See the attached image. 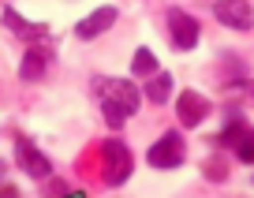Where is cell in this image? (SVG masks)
Returning <instances> with one entry per match:
<instances>
[{
    "mask_svg": "<svg viewBox=\"0 0 254 198\" xmlns=\"http://www.w3.org/2000/svg\"><path fill=\"white\" fill-rule=\"evenodd\" d=\"M97 97H101V112H105V124L109 127H124L127 120L138 112V101H142V94H138V86L131 79H97L94 82Z\"/></svg>",
    "mask_w": 254,
    "mask_h": 198,
    "instance_id": "obj_1",
    "label": "cell"
},
{
    "mask_svg": "<svg viewBox=\"0 0 254 198\" xmlns=\"http://www.w3.org/2000/svg\"><path fill=\"white\" fill-rule=\"evenodd\" d=\"M101 157H105V183L109 187H120V183L131 176V168H135V157H131V150H127L120 138H109V142L101 146Z\"/></svg>",
    "mask_w": 254,
    "mask_h": 198,
    "instance_id": "obj_2",
    "label": "cell"
},
{
    "mask_svg": "<svg viewBox=\"0 0 254 198\" xmlns=\"http://www.w3.org/2000/svg\"><path fill=\"white\" fill-rule=\"evenodd\" d=\"M165 23H168V34H172V45L180 49V53H187V49L198 45L202 26H198V19H194V15H187L183 8H168L165 11Z\"/></svg>",
    "mask_w": 254,
    "mask_h": 198,
    "instance_id": "obj_3",
    "label": "cell"
},
{
    "mask_svg": "<svg viewBox=\"0 0 254 198\" xmlns=\"http://www.w3.org/2000/svg\"><path fill=\"white\" fill-rule=\"evenodd\" d=\"M183 153H187V146H183L180 131H165V135H161V142L150 146L146 161H150L153 168H176V165L183 161Z\"/></svg>",
    "mask_w": 254,
    "mask_h": 198,
    "instance_id": "obj_4",
    "label": "cell"
},
{
    "mask_svg": "<svg viewBox=\"0 0 254 198\" xmlns=\"http://www.w3.org/2000/svg\"><path fill=\"white\" fill-rule=\"evenodd\" d=\"M15 161H19V168H23L30 180H45V176L53 172V168H49V157L30 142V138H19L15 142Z\"/></svg>",
    "mask_w": 254,
    "mask_h": 198,
    "instance_id": "obj_5",
    "label": "cell"
},
{
    "mask_svg": "<svg viewBox=\"0 0 254 198\" xmlns=\"http://www.w3.org/2000/svg\"><path fill=\"white\" fill-rule=\"evenodd\" d=\"M213 15L221 19L224 26H232V30H251L254 26V11H251L247 0H217Z\"/></svg>",
    "mask_w": 254,
    "mask_h": 198,
    "instance_id": "obj_6",
    "label": "cell"
},
{
    "mask_svg": "<svg viewBox=\"0 0 254 198\" xmlns=\"http://www.w3.org/2000/svg\"><path fill=\"white\" fill-rule=\"evenodd\" d=\"M176 116H180L183 127H198L202 120L209 116V101L202 94H194V90H183V94L176 97Z\"/></svg>",
    "mask_w": 254,
    "mask_h": 198,
    "instance_id": "obj_7",
    "label": "cell"
},
{
    "mask_svg": "<svg viewBox=\"0 0 254 198\" xmlns=\"http://www.w3.org/2000/svg\"><path fill=\"white\" fill-rule=\"evenodd\" d=\"M112 23H116V8H97V11H90V15L75 26V34H79L82 41H90V38H97V34H105Z\"/></svg>",
    "mask_w": 254,
    "mask_h": 198,
    "instance_id": "obj_8",
    "label": "cell"
},
{
    "mask_svg": "<svg viewBox=\"0 0 254 198\" xmlns=\"http://www.w3.org/2000/svg\"><path fill=\"white\" fill-rule=\"evenodd\" d=\"M45 67H49L45 49H41V45H30V49L23 53V64H19V79H23V82H38L41 75H45Z\"/></svg>",
    "mask_w": 254,
    "mask_h": 198,
    "instance_id": "obj_9",
    "label": "cell"
},
{
    "mask_svg": "<svg viewBox=\"0 0 254 198\" xmlns=\"http://www.w3.org/2000/svg\"><path fill=\"white\" fill-rule=\"evenodd\" d=\"M0 19H4V26L8 30H15L19 38H26V41H38V38H45V26H38V23H26L19 11H11V8H4L0 11Z\"/></svg>",
    "mask_w": 254,
    "mask_h": 198,
    "instance_id": "obj_10",
    "label": "cell"
},
{
    "mask_svg": "<svg viewBox=\"0 0 254 198\" xmlns=\"http://www.w3.org/2000/svg\"><path fill=\"white\" fill-rule=\"evenodd\" d=\"M146 97H150L153 105H165L168 97H172V79H168L165 71L150 75V86H146Z\"/></svg>",
    "mask_w": 254,
    "mask_h": 198,
    "instance_id": "obj_11",
    "label": "cell"
},
{
    "mask_svg": "<svg viewBox=\"0 0 254 198\" xmlns=\"http://www.w3.org/2000/svg\"><path fill=\"white\" fill-rule=\"evenodd\" d=\"M131 75H135V79H150V75H157V56H153L150 49H138L135 60H131Z\"/></svg>",
    "mask_w": 254,
    "mask_h": 198,
    "instance_id": "obj_12",
    "label": "cell"
},
{
    "mask_svg": "<svg viewBox=\"0 0 254 198\" xmlns=\"http://www.w3.org/2000/svg\"><path fill=\"white\" fill-rule=\"evenodd\" d=\"M243 135H247V124H243V120H232L221 135H217V142H221V146H239V138H243Z\"/></svg>",
    "mask_w": 254,
    "mask_h": 198,
    "instance_id": "obj_13",
    "label": "cell"
},
{
    "mask_svg": "<svg viewBox=\"0 0 254 198\" xmlns=\"http://www.w3.org/2000/svg\"><path fill=\"white\" fill-rule=\"evenodd\" d=\"M202 168H206V180H213V183H217V180H221V183L228 180V165H224V161H217V157H209Z\"/></svg>",
    "mask_w": 254,
    "mask_h": 198,
    "instance_id": "obj_14",
    "label": "cell"
},
{
    "mask_svg": "<svg viewBox=\"0 0 254 198\" xmlns=\"http://www.w3.org/2000/svg\"><path fill=\"white\" fill-rule=\"evenodd\" d=\"M236 153H239V161H247V165H254V131H247V135L239 138Z\"/></svg>",
    "mask_w": 254,
    "mask_h": 198,
    "instance_id": "obj_15",
    "label": "cell"
},
{
    "mask_svg": "<svg viewBox=\"0 0 254 198\" xmlns=\"http://www.w3.org/2000/svg\"><path fill=\"white\" fill-rule=\"evenodd\" d=\"M4 168H8V165H4V161H0V176H4Z\"/></svg>",
    "mask_w": 254,
    "mask_h": 198,
    "instance_id": "obj_16",
    "label": "cell"
}]
</instances>
